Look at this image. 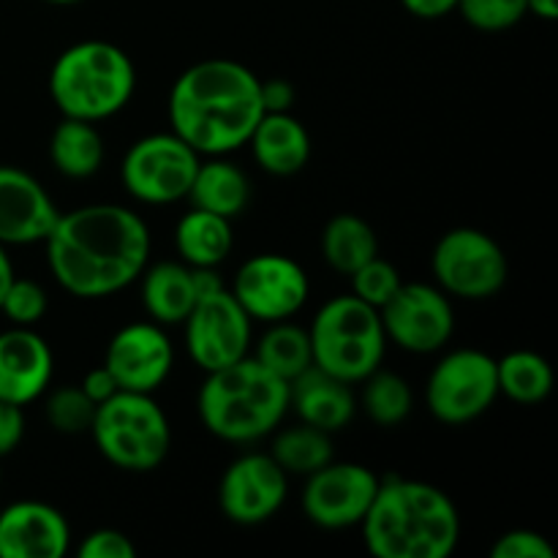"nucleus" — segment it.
Instances as JSON below:
<instances>
[{"label": "nucleus", "mask_w": 558, "mask_h": 558, "mask_svg": "<svg viewBox=\"0 0 558 558\" xmlns=\"http://www.w3.org/2000/svg\"><path fill=\"white\" fill-rule=\"evenodd\" d=\"M456 11L483 33L510 31L529 14L526 0H458Z\"/></svg>", "instance_id": "obj_33"}, {"label": "nucleus", "mask_w": 558, "mask_h": 558, "mask_svg": "<svg viewBox=\"0 0 558 558\" xmlns=\"http://www.w3.org/2000/svg\"><path fill=\"white\" fill-rule=\"evenodd\" d=\"M71 526L47 501H14L0 510V558H63Z\"/></svg>", "instance_id": "obj_18"}, {"label": "nucleus", "mask_w": 558, "mask_h": 558, "mask_svg": "<svg viewBox=\"0 0 558 558\" xmlns=\"http://www.w3.org/2000/svg\"><path fill=\"white\" fill-rule=\"evenodd\" d=\"M496 381H499V396L521 407H537L554 392L556 376L543 354L518 349L496 360Z\"/></svg>", "instance_id": "obj_27"}, {"label": "nucleus", "mask_w": 558, "mask_h": 558, "mask_svg": "<svg viewBox=\"0 0 558 558\" xmlns=\"http://www.w3.org/2000/svg\"><path fill=\"white\" fill-rule=\"evenodd\" d=\"M262 172L292 178L311 158V136L292 112H265L248 140Z\"/></svg>", "instance_id": "obj_21"}, {"label": "nucleus", "mask_w": 558, "mask_h": 558, "mask_svg": "<svg viewBox=\"0 0 558 558\" xmlns=\"http://www.w3.org/2000/svg\"><path fill=\"white\" fill-rule=\"evenodd\" d=\"M49 308L47 292L41 283L31 281V278H14L5 292L3 303H0V314L11 322L14 327H33L44 319Z\"/></svg>", "instance_id": "obj_34"}, {"label": "nucleus", "mask_w": 558, "mask_h": 558, "mask_svg": "<svg viewBox=\"0 0 558 558\" xmlns=\"http://www.w3.org/2000/svg\"><path fill=\"white\" fill-rule=\"evenodd\" d=\"M316 368L360 385L385 360L387 338L379 311L354 294H338L316 311L308 327Z\"/></svg>", "instance_id": "obj_6"}, {"label": "nucleus", "mask_w": 558, "mask_h": 558, "mask_svg": "<svg viewBox=\"0 0 558 558\" xmlns=\"http://www.w3.org/2000/svg\"><path fill=\"white\" fill-rule=\"evenodd\" d=\"M14 278H16L14 262H11V256H9V251H5V245L0 243V303H3L5 292H9V287H11V281H14Z\"/></svg>", "instance_id": "obj_41"}, {"label": "nucleus", "mask_w": 558, "mask_h": 558, "mask_svg": "<svg viewBox=\"0 0 558 558\" xmlns=\"http://www.w3.org/2000/svg\"><path fill=\"white\" fill-rule=\"evenodd\" d=\"M349 281H352L354 298H360L363 303H368L371 308L379 311L390 303V298L398 292L403 278L392 262L374 256V259L365 262L363 267H357V270L349 276Z\"/></svg>", "instance_id": "obj_32"}, {"label": "nucleus", "mask_w": 558, "mask_h": 558, "mask_svg": "<svg viewBox=\"0 0 558 558\" xmlns=\"http://www.w3.org/2000/svg\"><path fill=\"white\" fill-rule=\"evenodd\" d=\"M185 349L205 374L238 363L251 349V316L229 289L196 300L185 316Z\"/></svg>", "instance_id": "obj_13"}, {"label": "nucleus", "mask_w": 558, "mask_h": 558, "mask_svg": "<svg viewBox=\"0 0 558 558\" xmlns=\"http://www.w3.org/2000/svg\"><path fill=\"white\" fill-rule=\"evenodd\" d=\"M202 156L174 131L147 134L129 147L120 167L125 191L142 205H174L185 199Z\"/></svg>", "instance_id": "obj_9"}, {"label": "nucleus", "mask_w": 558, "mask_h": 558, "mask_svg": "<svg viewBox=\"0 0 558 558\" xmlns=\"http://www.w3.org/2000/svg\"><path fill=\"white\" fill-rule=\"evenodd\" d=\"M401 5L417 20H441L456 11L458 0H401Z\"/></svg>", "instance_id": "obj_40"}, {"label": "nucleus", "mask_w": 558, "mask_h": 558, "mask_svg": "<svg viewBox=\"0 0 558 558\" xmlns=\"http://www.w3.org/2000/svg\"><path fill=\"white\" fill-rule=\"evenodd\" d=\"M174 248L183 265L218 267L229 259L234 248L232 221L216 213L191 207L174 229Z\"/></svg>", "instance_id": "obj_24"}, {"label": "nucleus", "mask_w": 558, "mask_h": 558, "mask_svg": "<svg viewBox=\"0 0 558 558\" xmlns=\"http://www.w3.org/2000/svg\"><path fill=\"white\" fill-rule=\"evenodd\" d=\"M251 357L276 376H281L283 381H294L303 371L314 365L308 327L292 325L289 319L272 322L265 336L259 338L256 352Z\"/></svg>", "instance_id": "obj_28"}, {"label": "nucleus", "mask_w": 558, "mask_h": 558, "mask_svg": "<svg viewBox=\"0 0 558 558\" xmlns=\"http://www.w3.org/2000/svg\"><path fill=\"white\" fill-rule=\"evenodd\" d=\"M379 480L368 466L332 458L305 477L303 512L314 526L338 532L360 526L374 501Z\"/></svg>", "instance_id": "obj_14"}, {"label": "nucleus", "mask_w": 558, "mask_h": 558, "mask_svg": "<svg viewBox=\"0 0 558 558\" xmlns=\"http://www.w3.org/2000/svg\"><path fill=\"white\" fill-rule=\"evenodd\" d=\"M430 270L447 298L490 300L505 289L510 265L488 232L458 227L439 238L430 254Z\"/></svg>", "instance_id": "obj_8"}, {"label": "nucleus", "mask_w": 558, "mask_h": 558, "mask_svg": "<svg viewBox=\"0 0 558 558\" xmlns=\"http://www.w3.org/2000/svg\"><path fill=\"white\" fill-rule=\"evenodd\" d=\"M196 412L207 434L229 445H251L281 425L289 412V381L245 354L238 363L205 374Z\"/></svg>", "instance_id": "obj_4"}, {"label": "nucleus", "mask_w": 558, "mask_h": 558, "mask_svg": "<svg viewBox=\"0 0 558 558\" xmlns=\"http://www.w3.org/2000/svg\"><path fill=\"white\" fill-rule=\"evenodd\" d=\"M80 558H134L136 545L120 529H96L76 548Z\"/></svg>", "instance_id": "obj_36"}, {"label": "nucleus", "mask_w": 558, "mask_h": 558, "mask_svg": "<svg viewBox=\"0 0 558 558\" xmlns=\"http://www.w3.org/2000/svg\"><path fill=\"white\" fill-rule=\"evenodd\" d=\"M47 3H52V5H74V3H82V0H47Z\"/></svg>", "instance_id": "obj_43"}, {"label": "nucleus", "mask_w": 558, "mask_h": 558, "mask_svg": "<svg viewBox=\"0 0 558 558\" xmlns=\"http://www.w3.org/2000/svg\"><path fill=\"white\" fill-rule=\"evenodd\" d=\"M259 76L229 58H210L189 65L169 90L172 131L199 156H229L248 145L265 114Z\"/></svg>", "instance_id": "obj_2"}, {"label": "nucleus", "mask_w": 558, "mask_h": 558, "mask_svg": "<svg viewBox=\"0 0 558 558\" xmlns=\"http://www.w3.org/2000/svg\"><path fill=\"white\" fill-rule=\"evenodd\" d=\"M259 96L265 112H289L298 90H294V85L289 80H267L259 82Z\"/></svg>", "instance_id": "obj_38"}, {"label": "nucleus", "mask_w": 558, "mask_h": 558, "mask_svg": "<svg viewBox=\"0 0 558 558\" xmlns=\"http://www.w3.org/2000/svg\"><path fill=\"white\" fill-rule=\"evenodd\" d=\"M229 292L234 294L251 322L292 319L311 294L303 265L287 254H256L240 265Z\"/></svg>", "instance_id": "obj_12"}, {"label": "nucleus", "mask_w": 558, "mask_h": 558, "mask_svg": "<svg viewBox=\"0 0 558 558\" xmlns=\"http://www.w3.org/2000/svg\"><path fill=\"white\" fill-rule=\"evenodd\" d=\"M322 254L325 262L341 276H352L357 267L379 256V240L374 227L352 213L330 218L322 232Z\"/></svg>", "instance_id": "obj_26"}, {"label": "nucleus", "mask_w": 558, "mask_h": 558, "mask_svg": "<svg viewBox=\"0 0 558 558\" xmlns=\"http://www.w3.org/2000/svg\"><path fill=\"white\" fill-rule=\"evenodd\" d=\"M60 210L41 180L11 163H0V243H44L58 223Z\"/></svg>", "instance_id": "obj_17"}, {"label": "nucleus", "mask_w": 558, "mask_h": 558, "mask_svg": "<svg viewBox=\"0 0 558 558\" xmlns=\"http://www.w3.org/2000/svg\"><path fill=\"white\" fill-rule=\"evenodd\" d=\"M47 245V267L63 292L104 300L140 281L150 265V229L140 213L112 202L60 213Z\"/></svg>", "instance_id": "obj_1"}, {"label": "nucleus", "mask_w": 558, "mask_h": 558, "mask_svg": "<svg viewBox=\"0 0 558 558\" xmlns=\"http://www.w3.org/2000/svg\"><path fill=\"white\" fill-rule=\"evenodd\" d=\"M270 456L287 474L308 477L316 469L332 461V439L327 430L298 423L292 428L278 430L276 439H272Z\"/></svg>", "instance_id": "obj_29"}, {"label": "nucleus", "mask_w": 558, "mask_h": 558, "mask_svg": "<svg viewBox=\"0 0 558 558\" xmlns=\"http://www.w3.org/2000/svg\"><path fill=\"white\" fill-rule=\"evenodd\" d=\"M104 365L120 390L153 396L172 374V341L156 322H134L114 332L104 354Z\"/></svg>", "instance_id": "obj_16"}, {"label": "nucleus", "mask_w": 558, "mask_h": 558, "mask_svg": "<svg viewBox=\"0 0 558 558\" xmlns=\"http://www.w3.org/2000/svg\"><path fill=\"white\" fill-rule=\"evenodd\" d=\"M136 69L118 44L87 38L58 54L49 71V98L63 118L101 123L129 107Z\"/></svg>", "instance_id": "obj_5"}, {"label": "nucleus", "mask_w": 558, "mask_h": 558, "mask_svg": "<svg viewBox=\"0 0 558 558\" xmlns=\"http://www.w3.org/2000/svg\"><path fill=\"white\" fill-rule=\"evenodd\" d=\"M96 403L82 392V387H60L47 398V423L58 434H90Z\"/></svg>", "instance_id": "obj_31"}, {"label": "nucleus", "mask_w": 558, "mask_h": 558, "mask_svg": "<svg viewBox=\"0 0 558 558\" xmlns=\"http://www.w3.org/2000/svg\"><path fill=\"white\" fill-rule=\"evenodd\" d=\"M529 14L539 16L545 22H554L558 16V0H526Z\"/></svg>", "instance_id": "obj_42"}, {"label": "nucleus", "mask_w": 558, "mask_h": 558, "mask_svg": "<svg viewBox=\"0 0 558 558\" xmlns=\"http://www.w3.org/2000/svg\"><path fill=\"white\" fill-rule=\"evenodd\" d=\"M82 392H85L87 398H90L93 403H104V401H109V398L114 396V392H120V387H118V381H114V376L109 374V368L107 365H98V368H93V371H87L85 374V379H82Z\"/></svg>", "instance_id": "obj_39"}, {"label": "nucleus", "mask_w": 558, "mask_h": 558, "mask_svg": "<svg viewBox=\"0 0 558 558\" xmlns=\"http://www.w3.org/2000/svg\"><path fill=\"white\" fill-rule=\"evenodd\" d=\"M52 374V349L33 327L0 332V401L27 407L47 392Z\"/></svg>", "instance_id": "obj_19"}, {"label": "nucleus", "mask_w": 558, "mask_h": 558, "mask_svg": "<svg viewBox=\"0 0 558 558\" xmlns=\"http://www.w3.org/2000/svg\"><path fill=\"white\" fill-rule=\"evenodd\" d=\"M289 409L298 414L300 423L314 425L332 436L354 420L357 398L349 381L311 365L298 379L289 381Z\"/></svg>", "instance_id": "obj_20"}, {"label": "nucleus", "mask_w": 558, "mask_h": 558, "mask_svg": "<svg viewBox=\"0 0 558 558\" xmlns=\"http://www.w3.org/2000/svg\"><path fill=\"white\" fill-rule=\"evenodd\" d=\"M379 319L387 341L412 354L439 352L456 332V311L436 283L403 281Z\"/></svg>", "instance_id": "obj_11"}, {"label": "nucleus", "mask_w": 558, "mask_h": 558, "mask_svg": "<svg viewBox=\"0 0 558 558\" xmlns=\"http://www.w3.org/2000/svg\"><path fill=\"white\" fill-rule=\"evenodd\" d=\"M104 136L96 123L63 118L49 136V161L63 178L87 180L104 163Z\"/></svg>", "instance_id": "obj_25"}, {"label": "nucleus", "mask_w": 558, "mask_h": 558, "mask_svg": "<svg viewBox=\"0 0 558 558\" xmlns=\"http://www.w3.org/2000/svg\"><path fill=\"white\" fill-rule=\"evenodd\" d=\"M185 199L191 207L216 213L223 218H238L251 202V183L248 174L238 163L227 161V156H210L207 161H199L194 174V183Z\"/></svg>", "instance_id": "obj_23"}, {"label": "nucleus", "mask_w": 558, "mask_h": 558, "mask_svg": "<svg viewBox=\"0 0 558 558\" xmlns=\"http://www.w3.org/2000/svg\"><path fill=\"white\" fill-rule=\"evenodd\" d=\"M90 436L98 452L123 472H153L172 447V425L150 392H114L98 403Z\"/></svg>", "instance_id": "obj_7"}, {"label": "nucleus", "mask_w": 558, "mask_h": 558, "mask_svg": "<svg viewBox=\"0 0 558 558\" xmlns=\"http://www.w3.org/2000/svg\"><path fill=\"white\" fill-rule=\"evenodd\" d=\"M499 398L496 360L480 349H456L434 365L425 385L430 414L445 425H466L483 417Z\"/></svg>", "instance_id": "obj_10"}, {"label": "nucleus", "mask_w": 558, "mask_h": 558, "mask_svg": "<svg viewBox=\"0 0 558 558\" xmlns=\"http://www.w3.org/2000/svg\"><path fill=\"white\" fill-rule=\"evenodd\" d=\"M25 436V412L16 403L0 401V458L11 456Z\"/></svg>", "instance_id": "obj_37"}, {"label": "nucleus", "mask_w": 558, "mask_h": 558, "mask_svg": "<svg viewBox=\"0 0 558 558\" xmlns=\"http://www.w3.org/2000/svg\"><path fill=\"white\" fill-rule=\"evenodd\" d=\"M360 385H363V409L371 423L381 425V428H392V425H401L412 414V387L396 371H381L379 365Z\"/></svg>", "instance_id": "obj_30"}, {"label": "nucleus", "mask_w": 558, "mask_h": 558, "mask_svg": "<svg viewBox=\"0 0 558 558\" xmlns=\"http://www.w3.org/2000/svg\"><path fill=\"white\" fill-rule=\"evenodd\" d=\"M289 496V474L270 452H248L223 469L218 483V507L238 526H259L281 512Z\"/></svg>", "instance_id": "obj_15"}, {"label": "nucleus", "mask_w": 558, "mask_h": 558, "mask_svg": "<svg viewBox=\"0 0 558 558\" xmlns=\"http://www.w3.org/2000/svg\"><path fill=\"white\" fill-rule=\"evenodd\" d=\"M140 298L150 322L161 327L183 325L185 316L199 300L196 298L194 272L183 262L147 265L140 276Z\"/></svg>", "instance_id": "obj_22"}, {"label": "nucleus", "mask_w": 558, "mask_h": 558, "mask_svg": "<svg viewBox=\"0 0 558 558\" xmlns=\"http://www.w3.org/2000/svg\"><path fill=\"white\" fill-rule=\"evenodd\" d=\"M556 548L534 529H512L490 545V558H554Z\"/></svg>", "instance_id": "obj_35"}, {"label": "nucleus", "mask_w": 558, "mask_h": 558, "mask_svg": "<svg viewBox=\"0 0 558 558\" xmlns=\"http://www.w3.org/2000/svg\"><path fill=\"white\" fill-rule=\"evenodd\" d=\"M360 526L376 558H447L461 539V515L450 496L407 477L379 480Z\"/></svg>", "instance_id": "obj_3"}]
</instances>
